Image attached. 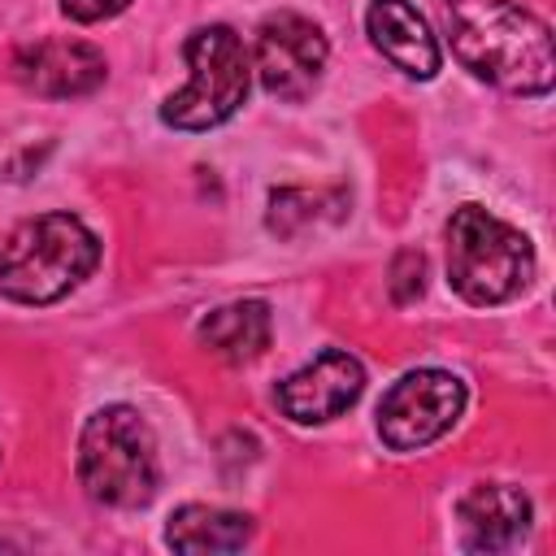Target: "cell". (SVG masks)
<instances>
[{"instance_id": "9", "label": "cell", "mask_w": 556, "mask_h": 556, "mask_svg": "<svg viewBox=\"0 0 556 556\" xmlns=\"http://www.w3.org/2000/svg\"><path fill=\"white\" fill-rule=\"evenodd\" d=\"M13 78L43 100H74L104 87L109 61L96 43H83V39H39L17 52Z\"/></svg>"}, {"instance_id": "8", "label": "cell", "mask_w": 556, "mask_h": 556, "mask_svg": "<svg viewBox=\"0 0 556 556\" xmlns=\"http://www.w3.org/2000/svg\"><path fill=\"white\" fill-rule=\"evenodd\" d=\"M365 395V365L348 348H321L304 369L287 374L274 391L282 417L295 426H321L343 417Z\"/></svg>"}, {"instance_id": "7", "label": "cell", "mask_w": 556, "mask_h": 556, "mask_svg": "<svg viewBox=\"0 0 556 556\" xmlns=\"http://www.w3.org/2000/svg\"><path fill=\"white\" fill-rule=\"evenodd\" d=\"M326 61H330V43L313 17L291 13V9L261 17L256 39H252V70L269 96L291 100V104L313 96V87L326 74Z\"/></svg>"}, {"instance_id": "6", "label": "cell", "mask_w": 556, "mask_h": 556, "mask_svg": "<svg viewBox=\"0 0 556 556\" xmlns=\"http://www.w3.org/2000/svg\"><path fill=\"white\" fill-rule=\"evenodd\" d=\"M465 400L469 391L452 369H408L378 400V439L391 452H421L460 421Z\"/></svg>"}, {"instance_id": "12", "label": "cell", "mask_w": 556, "mask_h": 556, "mask_svg": "<svg viewBox=\"0 0 556 556\" xmlns=\"http://www.w3.org/2000/svg\"><path fill=\"white\" fill-rule=\"evenodd\" d=\"M269 334H274V313H269V304L256 300V295L230 300V304L204 313L200 326H195V339H200L213 356H222V361H230V365L256 361V356L269 348Z\"/></svg>"}, {"instance_id": "5", "label": "cell", "mask_w": 556, "mask_h": 556, "mask_svg": "<svg viewBox=\"0 0 556 556\" xmlns=\"http://www.w3.org/2000/svg\"><path fill=\"white\" fill-rule=\"evenodd\" d=\"M182 61L191 70L187 87L165 96L161 122L187 135L230 122L243 109L248 87H252V52L243 48V39L226 22L195 26L182 43Z\"/></svg>"}, {"instance_id": "10", "label": "cell", "mask_w": 556, "mask_h": 556, "mask_svg": "<svg viewBox=\"0 0 556 556\" xmlns=\"http://www.w3.org/2000/svg\"><path fill=\"white\" fill-rule=\"evenodd\" d=\"M456 521H460V543L469 552H513L530 526H534V504L521 486L513 482H478L456 500Z\"/></svg>"}, {"instance_id": "2", "label": "cell", "mask_w": 556, "mask_h": 556, "mask_svg": "<svg viewBox=\"0 0 556 556\" xmlns=\"http://www.w3.org/2000/svg\"><path fill=\"white\" fill-rule=\"evenodd\" d=\"M100 265L96 230L74 213H39L0 243V295L13 304H56Z\"/></svg>"}, {"instance_id": "11", "label": "cell", "mask_w": 556, "mask_h": 556, "mask_svg": "<svg viewBox=\"0 0 556 556\" xmlns=\"http://www.w3.org/2000/svg\"><path fill=\"white\" fill-rule=\"evenodd\" d=\"M365 35L400 74H408L417 83L434 78L443 65V48H439L430 22L408 0H369Z\"/></svg>"}, {"instance_id": "15", "label": "cell", "mask_w": 556, "mask_h": 556, "mask_svg": "<svg viewBox=\"0 0 556 556\" xmlns=\"http://www.w3.org/2000/svg\"><path fill=\"white\" fill-rule=\"evenodd\" d=\"M126 4H130V0H61V13H65L70 22H83V26H91V22L117 17Z\"/></svg>"}, {"instance_id": "3", "label": "cell", "mask_w": 556, "mask_h": 556, "mask_svg": "<svg viewBox=\"0 0 556 556\" xmlns=\"http://www.w3.org/2000/svg\"><path fill=\"white\" fill-rule=\"evenodd\" d=\"M78 486L104 508H143L161 486L152 426L130 404L96 408L78 430Z\"/></svg>"}, {"instance_id": "14", "label": "cell", "mask_w": 556, "mask_h": 556, "mask_svg": "<svg viewBox=\"0 0 556 556\" xmlns=\"http://www.w3.org/2000/svg\"><path fill=\"white\" fill-rule=\"evenodd\" d=\"M421 287H426V256L421 252H400L391 261V300L408 304V300L421 295Z\"/></svg>"}, {"instance_id": "13", "label": "cell", "mask_w": 556, "mask_h": 556, "mask_svg": "<svg viewBox=\"0 0 556 556\" xmlns=\"http://www.w3.org/2000/svg\"><path fill=\"white\" fill-rule=\"evenodd\" d=\"M256 521L235 508L213 504H182L165 521V543L174 552H239L252 543Z\"/></svg>"}, {"instance_id": "1", "label": "cell", "mask_w": 556, "mask_h": 556, "mask_svg": "<svg viewBox=\"0 0 556 556\" xmlns=\"http://www.w3.org/2000/svg\"><path fill=\"white\" fill-rule=\"evenodd\" d=\"M443 26L456 61L508 91V96H547L556 83L552 30L539 13L517 0H443Z\"/></svg>"}, {"instance_id": "4", "label": "cell", "mask_w": 556, "mask_h": 556, "mask_svg": "<svg viewBox=\"0 0 556 556\" xmlns=\"http://www.w3.org/2000/svg\"><path fill=\"white\" fill-rule=\"evenodd\" d=\"M534 243L486 213L482 204L452 208L447 222V282L473 308H495L517 300L534 282Z\"/></svg>"}]
</instances>
